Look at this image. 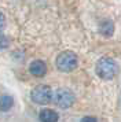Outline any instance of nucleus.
<instances>
[{
    "mask_svg": "<svg viewBox=\"0 0 121 122\" xmlns=\"http://www.w3.org/2000/svg\"><path fill=\"white\" fill-rule=\"evenodd\" d=\"M95 71L98 74V77L102 78V80H113L118 74L120 67H118V65L114 59L106 56V58H100L96 62Z\"/></svg>",
    "mask_w": 121,
    "mask_h": 122,
    "instance_id": "nucleus-1",
    "label": "nucleus"
},
{
    "mask_svg": "<svg viewBox=\"0 0 121 122\" xmlns=\"http://www.w3.org/2000/svg\"><path fill=\"white\" fill-rule=\"evenodd\" d=\"M55 65L58 67V70L63 73H69V71H73L74 69L77 67L78 65V59H77V55L72 51H63L60 52L56 61H55Z\"/></svg>",
    "mask_w": 121,
    "mask_h": 122,
    "instance_id": "nucleus-2",
    "label": "nucleus"
},
{
    "mask_svg": "<svg viewBox=\"0 0 121 122\" xmlns=\"http://www.w3.org/2000/svg\"><path fill=\"white\" fill-rule=\"evenodd\" d=\"M51 100L58 107H60V108H69V107H72L74 104L76 96H74V93L72 92L70 89L59 88V89H56L55 93H52V99Z\"/></svg>",
    "mask_w": 121,
    "mask_h": 122,
    "instance_id": "nucleus-3",
    "label": "nucleus"
},
{
    "mask_svg": "<svg viewBox=\"0 0 121 122\" xmlns=\"http://www.w3.org/2000/svg\"><path fill=\"white\" fill-rule=\"evenodd\" d=\"M30 97L37 104H47L52 99V89L50 88L48 85H44V84L37 85L30 92Z\"/></svg>",
    "mask_w": 121,
    "mask_h": 122,
    "instance_id": "nucleus-4",
    "label": "nucleus"
},
{
    "mask_svg": "<svg viewBox=\"0 0 121 122\" xmlns=\"http://www.w3.org/2000/svg\"><path fill=\"white\" fill-rule=\"evenodd\" d=\"M29 71L34 77H43L47 73V66L43 61H33L29 66Z\"/></svg>",
    "mask_w": 121,
    "mask_h": 122,
    "instance_id": "nucleus-5",
    "label": "nucleus"
},
{
    "mask_svg": "<svg viewBox=\"0 0 121 122\" xmlns=\"http://www.w3.org/2000/svg\"><path fill=\"white\" fill-rule=\"evenodd\" d=\"M98 30L102 36L110 37L111 34L114 33V23H113V21H110V19H103V21H100V23H99Z\"/></svg>",
    "mask_w": 121,
    "mask_h": 122,
    "instance_id": "nucleus-6",
    "label": "nucleus"
},
{
    "mask_svg": "<svg viewBox=\"0 0 121 122\" xmlns=\"http://www.w3.org/2000/svg\"><path fill=\"white\" fill-rule=\"evenodd\" d=\"M40 121L41 122H58L59 119V115H58V112L55 110H50V108H45L40 112Z\"/></svg>",
    "mask_w": 121,
    "mask_h": 122,
    "instance_id": "nucleus-7",
    "label": "nucleus"
},
{
    "mask_svg": "<svg viewBox=\"0 0 121 122\" xmlns=\"http://www.w3.org/2000/svg\"><path fill=\"white\" fill-rule=\"evenodd\" d=\"M14 106V99L10 95H3L0 96V110L1 111H8Z\"/></svg>",
    "mask_w": 121,
    "mask_h": 122,
    "instance_id": "nucleus-8",
    "label": "nucleus"
},
{
    "mask_svg": "<svg viewBox=\"0 0 121 122\" xmlns=\"http://www.w3.org/2000/svg\"><path fill=\"white\" fill-rule=\"evenodd\" d=\"M10 47V39L7 36H3L0 34V51L1 50H7Z\"/></svg>",
    "mask_w": 121,
    "mask_h": 122,
    "instance_id": "nucleus-9",
    "label": "nucleus"
},
{
    "mask_svg": "<svg viewBox=\"0 0 121 122\" xmlns=\"http://www.w3.org/2000/svg\"><path fill=\"white\" fill-rule=\"evenodd\" d=\"M4 26H6V17H4V14L0 12V32L4 29Z\"/></svg>",
    "mask_w": 121,
    "mask_h": 122,
    "instance_id": "nucleus-10",
    "label": "nucleus"
},
{
    "mask_svg": "<svg viewBox=\"0 0 121 122\" xmlns=\"http://www.w3.org/2000/svg\"><path fill=\"white\" fill-rule=\"evenodd\" d=\"M81 122H98V119L95 117H84L81 119Z\"/></svg>",
    "mask_w": 121,
    "mask_h": 122,
    "instance_id": "nucleus-11",
    "label": "nucleus"
},
{
    "mask_svg": "<svg viewBox=\"0 0 121 122\" xmlns=\"http://www.w3.org/2000/svg\"><path fill=\"white\" fill-rule=\"evenodd\" d=\"M120 103H121V97H120Z\"/></svg>",
    "mask_w": 121,
    "mask_h": 122,
    "instance_id": "nucleus-12",
    "label": "nucleus"
}]
</instances>
